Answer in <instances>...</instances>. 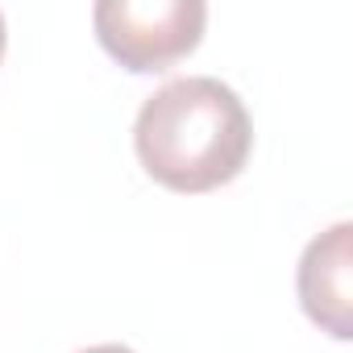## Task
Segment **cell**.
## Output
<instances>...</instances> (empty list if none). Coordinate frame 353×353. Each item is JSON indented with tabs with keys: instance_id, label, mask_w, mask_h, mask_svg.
<instances>
[{
	"instance_id": "cell-4",
	"label": "cell",
	"mask_w": 353,
	"mask_h": 353,
	"mask_svg": "<svg viewBox=\"0 0 353 353\" xmlns=\"http://www.w3.org/2000/svg\"><path fill=\"white\" fill-rule=\"evenodd\" d=\"M79 353H133L125 345H92V349H79Z\"/></svg>"
},
{
	"instance_id": "cell-3",
	"label": "cell",
	"mask_w": 353,
	"mask_h": 353,
	"mask_svg": "<svg viewBox=\"0 0 353 353\" xmlns=\"http://www.w3.org/2000/svg\"><path fill=\"white\" fill-rule=\"evenodd\" d=\"M353 225L341 221L328 233H320L303 258H299V303L328 336L349 341L353 336V250H349Z\"/></svg>"
},
{
	"instance_id": "cell-2",
	"label": "cell",
	"mask_w": 353,
	"mask_h": 353,
	"mask_svg": "<svg viewBox=\"0 0 353 353\" xmlns=\"http://www.w3.org/2000/svg\"><path fill=\"white\" fill-rule=\"evenodd\" d=\"M92 21L112 63L133 75H158L200 46L208 9L200 0H100Z\"/></svg>"
},
{
	"instance_id": "cell-1",
	"label": "cell",
	"mask_w": 353,
	"mask_h": 353,
	"mask_svg": "<svg viewBox=\"0 0 353 353\" xmlns=\"http://www.w3.org/2000/svg\"><path fill=\"white\" fill-rule=\"evenodd\" d=\"M133 145L154 183L200 196L233 183L250 162L254 125L237 92L212 75L170 79L145 96Z\"/></svg>"
},
{
	"instance_id": "cell-5",
	"label": "cell",
	"mask_w": 353,
	"mask_h": 353,
	"mask_svg": "<svg viewBox=\"0 0 353 353\" xmlns=\"http://www.w3.org/2000/svg\"><path fill=\"white\" fill-rule=\"evenodd\" d=\"M0 59H5V17H0Z\"/></svg>"
}]
</instances>
